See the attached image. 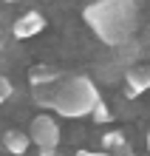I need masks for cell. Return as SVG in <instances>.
<instances>
[{
	"label": "cell",
	"instance_id": "1",
	"mask_svg": "<svg viewBox=\"0 0 150 156\" xmlns=\"http://www.w3.org/2000/svg\"><path fill=\"white\" fill-rule=\"evenodd\" d=\"M85 23L105 45H125L136 29V3L133 0H96L85 9Z\"/></svg>",
	"mask_w": 150,
	"mask_h": 156
},
{
	"label": "cell",
	"instance_id": "2",
	"mask_svg": "<svg viewBox=\"0 0 150 156\" xmlns=\"http://www.w3.org/2000/svg\"><path fill=\"white\" fill-rule=\"evenodd\" d=\"M34 91L43 105L54 108L60 116H68V119L91 116L93 108L102 102L96 85L88 77H68V80H60L51 88H34Z\"/></svg>",
	"mask_w": 150,
	"mask_h": 156
},
{
	"label": "cell",
	"instance_id": "3",
	"mask_svg": "<svg viewBox=\"0 0 150 156\" xmlns=\"http://www.w3.org/2000/svg\"><path fill=\"white\" fill-rule=\"evenodd\" d=\"M29 139L40 148V156H54V151L60 145V125L48 114H40L29 125Z\"/></svg>",
	"mask_w": 150,
	"mask_h": 156
},
{
	"label": "cell",
	"instance_id": "4",
	"mask_svg": "<svg viewBox=\"0 0 150 156\" xmlns=\"http://www.w3.org/2000/svg\"><path fill=\"white\" fill-rule=\"evenodd\" d=\"M45 29V17L40 14V12H26V14H20L14 20V26H12V34L17 40H31V37H37Z\"/></svg>",
	"mask_w": 150,
	"mask_h": 156
},
{
	"label": "cell",
	"instance_id": "5",
	"mask_svg": "<svg viewBox=\"0 0 150 156\" xmlns=\"http://www.w3.org/2000/svg\"><path fill=\"white\" fill-rule=\"evenodd\" d=\"M150 91V66H133L125 71V97L136 99Z\"/></svg>",
	"mask_w": 150,
	"mask_h": 156
},
{
	"label": "cell",
	"instance_id": "6",
	"mask_svg": "<svg viewBox=\"0 0 150 156\" xmlns=\"http://www.w3.org/2000/svg\"><path fill=\"white\" fill-rule=\"evenodd\" d=\"M29 80H31L34 88H51L62 80V71L54 68V66H34L29 71Z\"/></svg>",
	"mask_w": 150,
	"mask_h": 156
},
{
	"label": "cell",
	"instance_id": "7",
	"mask_svg": "<svg viewBox=\"0 0 150 156\" xmlns=\"http://www.w3.org/2000/svg\"><path fill=\"white\" fill-rule=\"evenodd\" d=\"M29 145H31V139H29V133H23V131H6L3 133V148H6V153H12V156H23L26 151H29Z\"/></svg>",
	"mask_w": 150,
	"mask_h": 156
},
{
	"label": "cell",
	"instance_id": "8",
	"mask_svg": "<svg viewBox=\"0 0 150 156\" xmlns=\"http://www.w3.org/2000/svg\"><path fill=\"white\" fill-rule=\"evenodd\" d=\"M102 145H105V151H125V136H122V131H108L105 136H102Z\"/></svg>",
	"mask_w": 150,
	"mask_h": 156
},
{
	"label": "cell",
	"instance_id": "9",
	"mask_svg": "<svg viewBox=\"0 0 150 156\" xmlns=\"http://www.w3.org/2000/svg\"><path fill=\"white\" fill-rule=\"evenodd\" d=\"M110 116H113V114H110V108H108L105 102H99L96 108H93V114H91V119H93L96 125H105V122H110Z\"/></svg>",
	"mask_w": 150,
	"mask_h": 156
},
{
	"label": "cell",
	"instance_id": "10",
	"mask_svg": "<svg viewBox=\"0 0 150 156\" xmlns=\"http://www.w3.org/2000/svg\"><path fill=\"white\" fill-rule=\"evenodd\" d=\"M12 94H14V85H12V80L0 74V102H6V99H12Z\"/></svg>",
	"mask_w": 150,
	"mask_h": 156
},
{
	"label": "cell",
	"instance_id": "11",
	"mask_svg": "<svg viewBox=\"0 0 150 156\" xmlns=\"http://www.w3.org/2000/svg\"><path fill=\"white\" fill-rule=\"evenodd\" d=\"M91 156H113V153H91Z\"/></svg>",
	"mask_w": 150,
	"mask_h": 156
},
{
	"label": "cell",
	"instance_id": "12",
	"mask_svg": "<svg viewBox=\"0 0 150 156\" xmlns=\"http://www.w3.org/2000/svg\"><path fill=\"white\" fill-rule=\"evenodd\" d=\"M147 151H150V131H147Z\"/></svg>",
	"mask_w": 150,
	"mask_h": 156
},
{
	"label": "cell",
	"instance_id": "13",
	"mask_svg": "<svg viewBox=\"0 0 150 156\" xmlns=\"http://www.w3.org/2000/svg\"><path fill=\"white\" fill-rule=\"evenodd\" d=\"M6 3H14V0H6Z\"/></svg>",
	"mask_w": 150,
	"mask_h": 156
},
{
	"label": "cell",
	"instance_id": "14",
	"mask_svg": "<svg viewBox=\"0 0 150 156\" xmlns=\"http://www.w3.org/2000/svg\"><path fill=\"white\" fill-rule=\"evenodd\" d=\"M0 37H3V31H0Z\"/></svg>",
	"mask_w": 150,
	"mask_h": 156
}]
</instances>
